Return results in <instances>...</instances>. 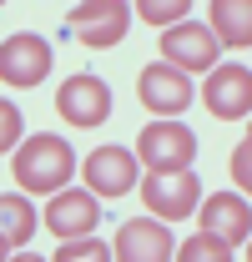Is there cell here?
I'll return each instance as SVG.
<instances>
[{"label":"cell","instance_id":"obj_1","mask_svg":"<svg viewBox=\"0 0 252 262\" xmlns=\"http://www.w3.org/2000/svg\"><path fill=\"white\" fill-rule=\"evenodd\" d=\"M15 182L26 187V192H61L66 182L76 177V157H71V141H61V136H31L20 151H15Z\"/></svg>","mask_w":252,"mask_h":262},{"label":"cell","instance_id":"obj_2","mask_svg":"<svg viewBox=\"0 0 252 262\" xmlns=\"http://www.w3.org/2000/svg\"><path fill=\"white\" fill-rule=\"evenodd\" d=\"M192 157H197V136L182 121H152V126L136 136V162L146 166L152 177L192 171Z\"/></svg>","mask_w":252,"mask_h":262},{"label":"cell","instance_id":"obj_3","mask_svg":"<svg viewBox=\"0 0 252 262\" xmlns=\"http://www.w3.org/2000/svg\"><path fill=\"white\" fill-rule=\"evenodd\" d=\"M51 46L40 40V35L20 31L10 35L5 46H0V81L5 86H15V91H26V86H40L46 76H51Z\"/></svg>","mask_w":252,"mask_h":262},{"label":"cell","instance_id":"obj_4","mask_svg":"<svg viewBox=\"0 0 252 262\" xmlns=\"http://www.w3.org/2000/svg\"><path fill=\"white\" fill-rule=\"evenodd\" d=\"M126 26H131V5H121V0H86V5L71 10V35L91 51L116 46L126 35Z\"/></svg>","mask_w":252,"mask_h":262},{"label":"cell","instance_id":"obj_5","mask_svg":"<svg viewBox=\"0 0 252 262\" xmlns=\"http://www.w3.org/2000/svg\"><path fill=\"white\" fill-rule=\"evenodd\" d=\"M56 111H61V121L91 131V126H101L111 116V91H106L101 76H71V81H61V91H56Z\"/></svg>","mask_w":252,"mask_h":262},{"label":"cell","instance_id":"obj_6","mask_svg":"<svg viewBox=\"0 0 252 262\" xmlns=\"http://www.w3.org/2000/svg\"><path fill=\"white\" fill-rule=\"evenodd\" d=\"M161 61L177 66V71H212V61H222V46L212 35V26L187 20V26H172L161 35Z\"/></svg>","mask_w":252,"mask_h":262},{"label":"cell","instance_id":"obj_7","mask_svg":"<svg viewBox=\"0 0 252 262\" xmlns=\"http://www.w3.org/2000/svg\"><path fill=\"white\" fill-rule=\"evenodd\" d=\"M202 106L217 116V121H237L252 116V71L247 66H217L202 86Z\"/></svg>","mask_w":252,"mask_h":262},{"label":"cell","instance_id":"obj_8","mask_svg":"<svg viewBox=\"0 0 252 262\" xmlns=\"http://www.w3.org/2000/svg\"><path fill=\"white\" fill-rule=\"evenodd\" d=\"M136 96H141V106H152L157 116H177V111H187L192 106V81H187V71H177V66H146L141 71V81H136Z\"/></svg>","mask_w":252,"mask_h":262},{"label":"cell","instance_id":"obj_9","mask_svg":"<svg viewBox=\"0 0 252 262\" xmlns=\"http://www.w3.org/2000/svg\"><path fill=\"white\" fill-rule=\"evenodd\" d=\"M141 202H146L157 217H166V222H182V217H192V212L202 207V182H197L192 171L146 177V182H141Z\"/></svg>","mask_w":252,"mask_h":262},{"label":"cell","instance_id":"obj_10","mask_svg":"<svg viewBox=\"0 0 252 262\" xmlns=\"http://www.w3.org/2000/svg\"><path fill=\"white\" fill-rule=\"evenodd\" d=\"M136 157L126 151V146H96L91 157H86V166H81V177L91 182L86 192L96 196H126L131 192V182H136Z\"/></svg>","mask_w":252,"mask_h":262},{"label":"cell","instance_id":"obj_11","mask_svg":"<svg viewBox=\"0 0 252 262\" xmlns=\"http://www.w3.org/2000/svg\"><path fill=\"white\" fill-rule=\"evenodd\" d=\"M96 222H101V207H96V192H56V202L46 207V227L76 242V237H96Z\"/></svg>","mask_w":252,"mask_h":262},{"label":"cell","instance_id":"obj_12","mask_svg":"<svg viewBox=\"0 0 252 262\" xmlns=\"http://www.w3.org/2000/svg\"><path fill=\"white\" fill-rule=\"evenodd\" d=\"M116 262H172V232L161 222H146V217H131L116 232Z\"/></svg>","mask_w":252,"mask_h":262},{"label":"cell","instance_id":"obj_13","mask_svg":"<svg viewBox=\"0 0 252 262\" xmlns=\"http://www.w3.org/2000/svg\"><path fill=\"white\" fill-rule=\"evenodd\" d=\"M202 232H212L227 247H237V242L252 237V207L237 192H212L202 202Z\"/></svg>","mask_w":252,"mask_h":262},{"label":"cell","instance_id":"obj_14","mask_svg":"<svg viewBox=\"0 0 252 262\" xmlns=\"http://www.w3.org/2000/svg\"><path fill=\"white\" fill-rule=\"evenodd\" d=\"M212 35L217 46H232V51H247L252 46V0H212Z\"/></svg>","mask_w":252,"mask_h":262},{"label":"cell","instance_id":"obj_15","mask_svg":"<svg viewBox=\"0 0 252 262\" xmlns=\"http://www.w3.org/2000/svg\"><path fill=\"white\" fill-rule=\"evenodd\" d=\"M0 227H5V242H0V257L10 262V247H26L35 237V212L26 196H5L0 202Z\"/></svg>","mask_w":252,"mask_h":262},{"label":"cell","instance_id":"obj_16","mask_svg":"<svg viewBox=\"0 0 252 262\" xmlns=\"http://www.w3.org/2000/svg\"><path fill=\"white\" fill-rule=\"evenodd\" d=\"M177 262H232V247L222 237H212V232H197V237H187L177 247Z\"/></svg>","mask_w":252,"mask_h":262},{"label":"cell","instance_id":"obj_17","mask_svg":"<svg viewBox=\"0 0 252 262\" xmlns=\"http://www.w3.org/2000/svg\"><path fill=\"white\" fill-rule=\"evenodd\" d=\"M56 262H116V252L101 237H76V242H61Z\"/></svg>","mask_w":252,"mask_h":262},{"label":"cell","instance_id":"obj_18","mask_svg":"<svg viewBox=\"0 0 252 262\" xmlns=\"http://www.w3.org/2000/svg\"><path fill=\"white\" fill-rule=\"evenodd\" d=\"M136 15H141V20H152V26H172V20H182V26H187L192 5H187V0H136Z\"/></svg>","mask_w":252,"mask_h":262},{"label":"cell","instance_id":"obj_19","mask_svg":"<svg viewBox=\"0 0 252 262\" xmlns=\"http://www.w3.org/2000/svg\"><path fill=\"white\" fill-rule=\"evenodd\" d=\"M0 146H5V157H10V146H15V151L26 146V141H20V106H15V101L0 106Z\"/></svg>","mask_w":252,"mask_h":262},{"label":"cell","instance_id":"obj_20","mask_svg":"<svg viewBox=\"0 0 252 262\" xmlns=\"http://www.w3.org/2000/svg\"><path fill=\"white\" fill-rule=\"evenodd\" d=\"M232 182H237V187L252 196V136L237 146V151H232Z\"/></svg>","mask_w":252,"mask_h":262},{"label":"cell","instance_id":"obj_21","mask_svg":"<svg viewBox=\"0 0 252 262\" xmlns=\"http://www.w3.org/2000/svg\"><path fill=\"white\" fill-rule=\"evenodd\" d=\"M10 262H40V257H10Z\"/></svg>","mask_w":252,"mask_h":262},{"label":"cell","instance_id":"obj_22","mask_svg":"<svg viewBox=\"0 0 252 262\" xmlns=\"http://www.w3.org/2000/svg\"><path fill=\"white\" fill-rule=\"evenodd\" d=\"M247 262H252V237H247Z\"/></svg>","mask_w":252,"mask_h":262},{"label":"cell","instance_id":"obj_23","mask_svg":"<svg viewBox=\"0 0 252 262\" xmlns=\"http://www.w3.org/2000/svg\"><path fill=\"white\" fill-rule=\"evenodd\" d=\"M247 136H252V131H247Z\"/></svg>","mask_w":252,"mask_h":262}]
</instances>
